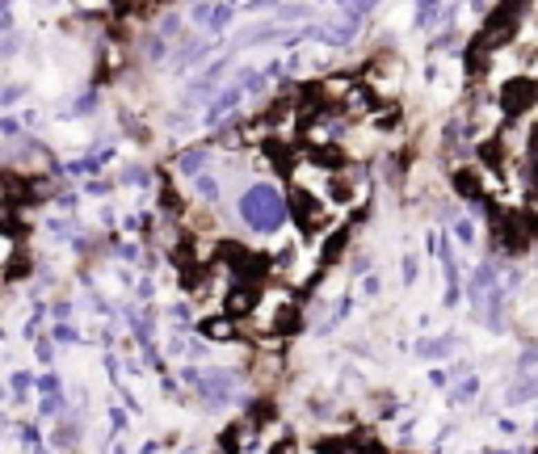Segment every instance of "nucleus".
Wrapping results in <instances>:
<instances>
[{"instance_id": "6ab92c4d", "label": "nucleus", "mask_w": 538, "mask_h": 454, "mask_svg": "<svg viewBox=\"0 0 538 454\" xmlns=\"http://www.w3.org/2000/svg\"><path fill=\"white\" fill-rule=\"evenodd\" d=\"M21 131H26V126H21L13 114H5V118H0V135H5L9 143H17V139H21Z\"/></svg>"}, {"instance_id": "e433bc0d", "label": "nucleus", "mask_w": 538, "mask_h": 454, "mask_svg": "<svg viewBox=\"0 0 538 454\" xmlns=\"http://www.w3.org/2000/svg\"><path fill=\"white\" fill-rule=\"evenodd\" d=\"M471 5H479V0H471Z\"/></svg>"}, {"instance_id": "2eb2a0df", "label": "nucleus", "mask_w": 538, "mask_h": 454, "mask_svg": "<svg viewBox=\"0 0 538 454\" xmlns=\"http://www.w3.org/2000/svg\"><path fill=\"white\" fill-rule=\"evenodd\" d=\"M34 383H38V379H34L30 370H13V379H9V387H13V404H21V399L30 395Z\"/></svg>"}, {"instance_id": "9d476101", "label": "nucleus", "mask_w": 538, "mask_h": 454, "mask_svg": "<svg viewBox=\"0 0 538 454\" xmlns=\"http://www.w3.org/2000/svg\"><path fill=\"white\" fill-rule=\"evenodd\" d=\"M80 437H84V433H80V425L64 417V421L55 425V433H50V446H59V450H76V446H80Z\"/></svg>"}, {"instance_id": "f704fd0d", "label": "nucleus", "mask_w": 538, "mask_h": 454, "mask_svg": "<svg viewBox=\"0 0 538 454\" xmlns=\"http://www.w3.org/2000/svg\"><path fill=\"white\" fill-rule=\"evenodd\" d=\"M17 46H21V38H17V34H9V38H5V55H17Z\"/></svg>"}, {"instance_id": "aec40b11", "label": "nucleus", "mask_w": 538, "mask_h": 454, "mask_svg": "<svg viewBox=\"0 0 538 454\" xmlns=\"http://www.w3.org/2000/svg\"><path fill=\"white\" fill-rule=\"evenodd\" d=\"M50 337H55L59 345H72V341H80V332H76V324H64V320H59L55 328H50Z\"/></svg>"}, {"instance_id": "a878e982", "label": "nucleus", "mask_w": 538, "mask_h": 454, "mask_svg": "<svg viewBox=\"0 0 538 454\" xmlns=\"http://www.w3.org/2000/svg\"><path fill=\"white\" fill-rule=\"evenodd\" d=\"M34 391H38V395H59V379H55V375H42V379L34 383Z\"/></svg>"}, {"instance_id": "a211bd4d", "label": "nucleus", "mask_w": 538, "mask_h": 454, "mask_svg": "<svg viewBox=\"0 0 538 454\" xmlns=\"http://www.w3.org/2000/svg\"><path fill=\"white\" fill-rule=\"evenodd\" d=\"M122 181H127V185H143V189H147V185H151V173H147L143 164H131V169L122 173Z\"/></svg>"}, {"instance_id": "72a5a7b5", "label": "nucleus", "mask_w": 538, "mask_h": 454, "mask_svg": "<svg viewBox=\"0 0 538 454\" xmlns=\"http://www.w3.org/2000/svg\"><path fill=\"white\" fill-rule=\"evenodd\" d=\"M497 429H501V433H505V437H513V433H517V425H513V421H509V417H501V421H497Z\"/></svg>"}, {"instance_id": "dca6fc26", "label": "nucleus", "mask_w": 538, "mask_h": 454, "mask_svg": "<svg viewBox=\"0 0 538 454\" xmlns=\"http://www.w3.org/2000/svg\"><path fill=\"white\" fill-rule=\"evenodd\" d=\"M358 290H362V299H379V290H383V278L379 274H362V282H358Z\"/></svg>"}, {"instance_id": "c9c22d12", "label": "nucleus", "mask_w": 538, "mask_h": 454, "mask_svg": "<svg viewBox=\"0 0 538 454\" xmlns=\"http://www.w3.org/2000/svg\"><path fill=\"white\" fill-rule=\"evenodd\" d=\"M169 316H173V320H185V316H189V308H185V303H173V308H169Z\"/></svg>"}, {"instance_id": "1a4fd4ad", "label": "nucleus", "mask_w": 538, "mask_h": 454, "mask_svg": "<svg viewBox=\"0 0 538 454\" xmlns=\"http://www.w3.org/2000/svg\"><path fill=\"white\" fill-rule=\"evenodd\" d=\"M454 345H458V337L454 332H446V337H438V341H420L416 345V353H420V358H450V353H454Z\"/></svg>"}, {"instance_id": "412c9836", "label": "nucleus", "mask_w": 538, "mask_h": 454, "mask_svg": "<svg viewBox=\"0 0 538 454\" xmlns=\"http://www.w3.org/2000/svg\"><path fill=\"white\" fill-rule=\"evenodd\" d=\"M454 240H458V244H471V240H475V223H471L467 215L454 219Z\"/></svg>"}, {"instance_id": "2f4dec72", "label": "nucleus", "mask_w": 538, "mask_h": 454, "mask_svg": "<svg viewBox=\"0 0 538 454\" xmlns=\"http://www.w3.org/2000/svg\"><path fill=\"white\" fill-rule=\"evenodd\" d=\"M450 375H454V370H429V383H434V387H446Z\"/></svg>"}, {"instance_id": "f257e3e1", "label": "nucleus", "mask_w": 538, "mask_h": 454, "mask_svg": "<svg viewBox=\"0 0 538 454\" xmlns=\"http://www.w3.org/2000/svg\"><path fill=\"white\" fill-rule=\"evenodd\" d=\"M240 219L257 231H278L290 215V202H282V193L274 185H252L244 198H240Z\"/></svg>"}, {"instance_id": "423d86ee", "label": "nucleus", "mask_w": 538, "mask_h": 454, "mask_svg": "<svg viewBox=\"0 0 538 454\" xmlns=\"http://www.w3.org/2000/svg\"><path fill=\"white\" fill-rule=\"evenodd\" d=\"M538 395V375H526V379H517L509 391H505V408H517V404H530Z\"/></svg>"}, {"instance_id": "7ed1b4c3", "label": "nucleus", "mask_w": 538, "mask_h": 454, "mask_svg": "<svg viewBox=\"0 0 538 454\" xmlns=\"http://www.w3.org/2000/svg\"><path fill=\"white\" fill-rule=\"evenodd\" d=\"M244 93H248V88H244V80H232V84H223V88H219V97H214L210 106H206V114H202V126H210V131H214V126H219L223 118H232V114L240 110Z\"/></svg>"}, {"instance_id": "b1692460", "label": "nucleus", "mask_w": 538, "mask_h": 454, "mask_svg": "<svg viewBox=\"0 0 538 454\" xmlns=\"http://www.w3.org/2000/svg\"><path fill=\"white\" fill-rule=\"evenodd\" d=\"M228 21H232V9H228V5H219V9H214V17H210V26H206V30H214V34H219V30H228Z\"/></svg>"}, {"instance_id": "cd10ccee", "label": "nucleus", "mask_w": 538, "mask_h": 454, "mask_svg": "<svg viewBox=\"0 0 538 454\" xmlns=\"http://www.w3.org/2000/svg\"><path fill=\"white\" fill-rule=\"evenodd\" d=\"M110 189H114V181H84V193H89V198H105Z\"/></svg>"}, {"instance_id": "f8f14e48", "label": "nucleus", "mask_w": 538, "mask_h": 454, "mask_svg": "<svg viewBox=\"0 0 538 454\" xmlns=\"http://www.w3.org/2000/svg\"><path fill=\"white\" fill-rule=\"evenodd\" d=\"M454 189H458V198H467V202H479V177H475V173H467V169H454Z\"/></svg>"}, {"instance_id": "0eeeda50", "label": "nucleus", "mask_w": 538, "mask_h": 454, "mask_svg": "<svg viewBox=\"0 0 538 454\" xmlns=\"http://www.w3.org/2000/svg\"><path fill=\"white\" fill-rule=\"evenodd\" d=\"M206 164H210V151H206V147H185L181 156H177V169L189 173V177H202Z\"/></svg>"}, {"instance_id": "9b49d317", "label": "nucleus", "mask_w": 538, "mask_h": 454, "mask_svg": "<svg viewBox=\"0 0 538 454\" xmlns=\"http://www.w3.org/2000/svg\"><path fill=\"white\" fill-rule=\"evenodd\" d=\"M194 193H198V202L214 207L219 193H223V185H219V177H214V173H202V177H194Z\"/></svg>"}, {"instance_id": "f03ea898", "label": "nucleus", "mask_w": 538, "mask_h": 454, "mask_svg": "<svg viewBox=\"0 0 538 454\" xmlns=\"http://www.w3.org/2000/svg\"><path fill=\"white\" fill-rule=\"evenodd\" d=\"M501 110L509 114V118H517V114H526L530 106H538V80H530V76H509L505 84H501Z\"/></svg>"}, {"instance_id": "bb28decb", "label": "nucleus", "mask_w": 538, "mask_h": 454, "mask_svg": "<svg viewBox=\"0 0 538 454\" xmlns=\"http://www.w3.org/2000/svg\"><path fill=\"white\" fill-rule=\"evenodd\" d=\"M34 358H38L42 366H50V362H55V349H50V341H34Z\"/></svg>"}, {"instance_id": "39448f33", "label": "nucleus", "mask_w": 538, "mask_h": 454, "mask_svg": "<svg viewBox=\"0 0 538 454\" xmlns=\"http://www.w3.org/2000/svg\"><path fill=\"white\" fill-rule=\"evenodd\" d=\"M252 308H257V290H252V282H240V286L228 290V316H248Z\"/></svg>"}, {"instance_id": "5701e85b", "label": "nucleus", "mask_w": 538, "mask_h": 454, "mask_svg": "<svg viewBox=\"0 0 538 454\" xmlns=\"http://www.w3.org/2000/svg\"><path fill=\"white\" fill-rule=\"evenodd\" d=\"M534 366H538V349L526 345V349H521V358H517V370H521V375H534Z\"/></svg>"}, {"instance_id": "6e6552de", "label": "nucleus", "mask_w": 538, "mask_h": 454, "mask_svg": "<svg viewBox=\"0 0 538 454\" xmlns=\"http://www.w3.org/2000/svg\"><path fill=\"white\" fill-rule=\"evenodd\" d=\"M198 332H202L206 341H236V324H232L228 316H210V320H202Z\"/></svg>"}, {"instance_id": "ddd939ff", "label": "nucleus", "mask_w": 538, "mask_h": 454, "mask_svg": "<svg viewBox=\"0 0 538 454\" xmlns=\"http://www.w3.org/2000/svg\"><path fill=\"white\" fill-rule=\"evenodd\" d=\"M416 278H420V257H416V252H404V257H400V282L416 286Z\"/></svg>"}, {"instance_id": "393cba45", "label": "nucleus", "mask_w": 538, "mask_h": 454, "mask_svg": "<svg viewBox=\"0 0 538 454\" xmlns=\"http://www.w3.org/2000/svg\"><path fill=\"white\" fill-rule=\"evenodd\" d=\"M13 429H17V437H21V442H26L30 450H38V442H42V433H38L34 425H13Z\"/></svg>"}, {"instance_id": "7c9ffc66", "label": "nucleus", "mask_w": 538, "mask_h": 454, "mask_svg": "<svg viewBox=\"0 0 538 454\" xmlns=\"http://www.w3.org/2000/svg\"><path fill=\"white\" fill-rule=\"evenodd\" d=\"M21 93H26L21 84H9V88H5V97H0V101H5V110H9V106H17V101H21Z\"/></svg>"}, {"instance_id": "f3484780", "label": "nucleus", "mask_w": 538, "mask_h": 454, "mask_svg": "<svg viewBox=\"0 0 538 454\" xmlns=\"http://www.w3.org/2000/svg\"><path fill=\"white\" fill-rule=\"evenodd\" d=\"M265 454H299V437L295 433H286V437H278V442H269V450Z\"/></svg>"}, {"instance_id": "20e7f679", "label": "nucleus", "mask_w": 538, "mask_h": 454, "mask_svg": "<svg viewBox=\"0 0 538 454\" xmlns=\"http://www.w3.org/2000/svg\"><path fill=\"white\" fill-rule=\"evenodd\" d=\"M290 215L299 219L303 231H319V227L328 223V207H324L315 193H307V189H295V193H290Z\"/></svg>"}, {"instance_id": "473e14b6", "label": "nucleus", "mask_w": 538, "mask_h": 454, "mask_svg": "<svg viewBox=\"0 0 538 454\" xmlns=\"http://www.w3.org/2000/svg\"><path fill=\"white\" fill-rule=\"evenodd\" d=\"M110 425H114V433H118V429H127V413H118V408H114V413H110Z\"/></svg>"}, {"instance_id": "4be33fe9", "label": "nucleus", "mask_w": 538, "mask_h": 454, "mask_svg": "<svg viewBox=\"0 0 538 454\" xmlns=\"http://www.w3.org/2000/svg\"><path fill=\"white\" fill-rule=\"evenodd\" d=\"M64 408V395H42L38 399V417H55Z\"/></svg>"}, {"instance_id": "c85d7f7f", "label": "nucleus", "mask_w": 538, "mask_h": 454, "mask_svg": "<svg viewBox=\"0 0 538 454\" xmlns=\"http://www.w3.org/2000/svg\"><path fill=\"white\" fill-rule=\"evenodd\" d=\"M517 59H521L526 68H534V64H538V46H534V42H530V46H521V50H517Z\"/></svg>"}, {"instance_id": "c756f323", "label": "nucleus", "mask_w": 538, "mask_h": 454, "mask_svg": "<svg viewBox=\"0 0 538 454\" xmlns=\"http://www.w3.org/2000/svg\"><path fill=\"white\" fill-rule=\"evenodd\" d=\"M160 5H169V0H131L135 13H151V9H160Z\"/></svg>"}, {"instance_id": "4468645a", "label": "nucleus", "mask_w": 538, "mask_h": 454, "mask_svg": "<svg viewBox=\"0 0 538 454\" xmlns=\"http://www.w3.org/2000/svg\"><path fill=\"white\" fill-rule=\"evenodd\" d=\"M479 395V379H463V383H454V391H450V404L458 408V404H471Z\"/></svg>"}]
</instances>
